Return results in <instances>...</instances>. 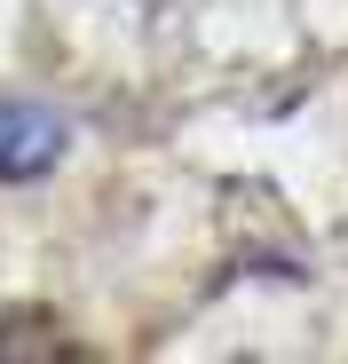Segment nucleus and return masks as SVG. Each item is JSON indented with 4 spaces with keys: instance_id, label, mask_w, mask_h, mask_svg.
<instances>
[{
    "instance_id": "1",
    "label": "nucleus",
    "mask_w": 348,
    "mask_h": 364,
    "mask_svg": "<svg viewBox=\"0 0 348 364\" xmlns=\"http://www.w3.org/2000/svg\"><path fill=\"white\" fill-rule=\"evenodd\" d=\"M64 159V119L48 103H0V182H32Z\"/></svg>"
},
{
    "instance_id": "2",
    "label": "nucleus",
    "mask_w": 348,
    "mask_h": 364,
    "mask_svg": "<svg viewBox=\"0 0 348 364\" xmlns=\"http://www.w3.org/2000/svg\"><path fill=\"white\" fill-rule=\"evenodd\" d=\"M55 317H0V356H80V341H55Z\"/></svg>"
}]
</instances>
